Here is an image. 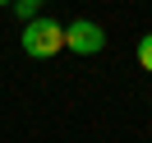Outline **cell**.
<instances>
[{"label":"cell","mask_w":152,"mask_h":143,"mask_svg":"<svg viewBox=\"0 0 152 143\" xmlns=\"http://www.w3.org/2000/svg\"><path fill=\"white\" fill-rule=\"evenodd\" d=\"M65 51V28L56 19H28L23 23V56L32 60H51Z\"/></svg>","instance_id":"cell-1"},{"label":"cell","mask_w":152,"mask_h":143,"mask_svg":"<svg viewBox=\"0 0 152 143\" xmlns=\"http://www.w3.org/2000/svg\"><path fill=\"white\" fill-rule=\"evenodd\" d=\"M102 46H106L102 23H92V19H74V23L65 28V51H74V56H97Z\"/></svg>","instance_id":"cell-2"},{"label":"cell","mask_w":152,"mask_h":143,"mask_svg":"<svg viewBox=\"0 0 152 143\" xmlns=\"http://www.w3.org/2000/svg\"><path fill=\"white\" fill-rule=\"evenodd\" d=\"M37 5H46V0H14V14L28 23V19H37Z\"/></svg>","instance_id":"cell-3"},{"label":"cell","mask_w":152,"mask_h":143,"mask_svg":"<svg viewBox=\"0 0 152 143\" xmlns=\"http://www.w3.org/2000/svg\"><path fill=\"white\" fill-rule=\"evenodd\" d=\"M138 65L152 74V32H148V37H138Z\"/></svg>","instance_id":"cell-4"},{"label":"cell","mask_w":152,"mask_h":143,"mask_svg":"<svg viewBox=\"0 0 152 143\" xmlns=\"http://www.w3.org/2000/svg\"><path fill=\"white\" fill-rule=\"evenodd\" d=\"M0 5H14V0H0Z\"/></svg>","instance_id":"cell-5"}]
</instances>
